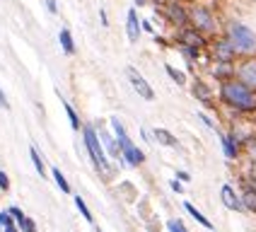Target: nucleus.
Here are the masks:
<instances>
[{
	"label": "nucleus",
	"instance_id": "f257e3e1",
	"mask_svg": "<svg viewBox=\"0 0 256 232\" xmlns=\"http://www.w3.org/2000/svg\"><path fill=\"white\" fill-rule=\"evenodd\" d=\"M218 102L222 106H228L230 112H234L237 116H244V118L256 116V94L234 78L225 80V82H218Z\"/></svg>",
	"mask_w": 256,
	"mask_h": 232
},
{
	"label": "nucleus",
	"instance_id": "f03ea898",
	"mask_svg": "<svg viewBox=\"0 0 256 232\" xmlns=\"http://www.w3.org/2000/svg\"><path fill=\"white\" fill-rule=\"evenodd\" d=\"M225 36L232 42V46L237 48L240 56H252V54H256V32L252 27H246L244 22H237V20L228 22Z\"/></svg>",
	"mask_w": 256,
	"mask_h": 232
},
{
	"label": "nucleus",
	"instance_id": "7ed1b4c3",
	"mask_svg": "<svg viewBox=\"0 0 256 232\" xmlns=\"http://www.w3.org/2000/svg\"><path fill=\"white\" fill-rule=\"evenodd\" d=\"M82 145H85L87 155L92 160V164H94V170L102 174H109V158H106V152H104V148L100 143V136H97V128H94V124H82Z\"/></svg>",
	"mask_w": 256,
	"mask_h": 232
},
{
	"label": "nucleus",
	"instance_id": "20e7f679",
	"mask_svg": "<svg viewBox=\"0 0 256 232\" xmlns=\"http://www.w3.org/2000/svg\"><path fill=\"white\" fill-rule=\"evenodd\" d=\"M188 27L200 32L203 36H215L218 34V17L206 5H191L188 8Z\"/></svg>",
	"mask_w": 256,
	"mask_h": 232
},
{
	"label": "nucleus",
	"instance_id": "39448f33",
	"mask_svg": "<svg viewBox=\"0 0 256 232\" xmlns=\"http://www.w3.org/2000/svg\"><path fill=\"white\" fill-rule=\"evenodd\" d=\"M118 140V148H121V158L126 162V167H142L145 164V150L136 145V140L130 138V136H121V138H116Z\"/></svg>",
	"mask_w": 256,
	"mask_h": 232
},
{
	"label": "nucleus",
	"instance_id": "423d86ee",
	"mask_svg": "<svg viewBox=\"0 0 256 232\" xmlns=\"http://www.w3.org/2000/svg\"><path fill=\"white\" fill-rule=\"evenodd\" d=\"M210 56L218 63H237L240 54H237V48L232 46V42L225 34H218L215 42H210Z\"/></svg>",
	"mask_w": 256,
	"mask_h": 232
},
{
	"label": "nucleus",
	"instance_id": "0eeeda50",
	"mask_svg": "<svg viewBox=\"0 0 256 232\" xmlns=\"http://www.w3.org/2000/svg\"><path fill=\"white\" fill-rule=\"evenodd\" d=\"M94 128H97V136H100V143H102V148H104V152H106V158L116 160L118 167H126V162L121 158V148H118V140L114 138V133H109L102 124H94Z\"/></svg>",
	"mask_w": 256,
	"mask_h": 232
},
{
	"label": "nucleus",
	"instance_id": "6e6552de",
	"mask_svg": "<svg viewBox=\"0 0 256 232\" xmlns=\"http://www.w3.org/2000/svg\"><path fill=\"white\" fill-rule=\"evenodd\" d=\"M126 78H128V82H130V87L138 92V97L145 102H155V90H152V85L142 78V72H138L133 66H128L126 68Z\"/></svg>",
	"mask_w": 256,
	"mask_h": 232
},
{
	"label": "nucleus",
	"instance_id": "1a4fd4ad",
	"mask_svg": "<svg viewBox=\"0 0 256 232\" xmlns=\"http://www.w3.org/2000/svg\"><path fill=\"white\" fill-rule=\"evenodd\" d=\"M234 80H240L244 87H249L256 94V60L254 58H244L234 66Z\"/></svg>",
	"mask_w": 256,
	"mask_h": 232
},
{
	"label": "nucleus",
	"instance_id": "9d476101",
	"mask_svg": "<svg viewBox=\"0 0 256 232\" xmlns=\"http://www.w3.org/2000/svg\"><path fill=\"white\" fill-rule=\"evenodd\" d=\"M215 133H218V138H220V145H222V155L228 160H232V162H237V160L242 158V143L230 133V130H218L215 128Z\"/></svg>",
	"mask_w": 256,
	"mask_h": 232
},
{
	"label": "nucleus",
	"instance_id": "9b49d317",
	"mask_svg": "<svg viewBox=\"0 0 256 232\" xmlns=\"http://www.w3.org/2000/svg\"><path fill=\"white\" fill-rule=\"evenodd\" d=\"M179 46H191V48H198V51H203L206 46H208V39L200 34V32H196L194 27H182L179 29Z\"/></svg>",
	"mask_w": 256,
	"mask_h": 232
},
{
	"label": "nucleus",
	"instance_id": "f8f14e48",
	"mask_svg": "<svg viewBox=\"0 0 256 232\" xmlns=\"http://www.w3.org/2000/svg\"><path fill=\"white\" fill-rule=\"evenodd\" d=\"M220 201H222V206H225L228 210H234V213H242L244 210L242 194L232 186V184H222V186H220Z\"/></svg>",
	"mask_w": 256,
	"mask_h": 232
},
{
	"label": "nucleus",
	"instance_id": "ddd939ff",
	"mask_svg": "<svg viewBox=\"0 0 256 232\" xmlns=\"http://www.w3.org/2000/svg\"><path fill=\"white\" fill-rule=\"evenodd\" d=\"M164 14H167V20H170L172 24H176V27H186L188 24V10L179 0H170L164 5Z\"/></svg>",
	"mask_w": 256,
	"mask_h": 232
},
{
	"label": "nucleus",
	"instance_id": "4468645a",
	"mask_svg": "<svg viewBox=\"0 0 256 232\" xmlns=\"http://www.w3.org/2000/svg\"><path fill=\"white\" fill-rule=\"evenodd\" d=\"M191 94H194L200 104H206V106H213L215 104V92L206 85L203 80H198V78H196V80H194V85H191Z\"/></svg>",
	"mask_w": 256,
	"mask_h": 232
},
{
	"label": "nucleus",
	"instance_id": "2eb2a0df",
	"mask_svg": "<svg viewBox=\"0 0 256 232\" xmlns=\"http://www.w3.org/2000/svg\"><path fill=\"white\" fill-rule=\"evenodd\" d=\"M126 34H128V42L130 44H136L142 34V27H140V20H138V10H136V8H130L126 12Z\"/></svg>",
	"mask_w": 256,
	"mask_h": 232
},
{
	"label": "nucleus",
	"instance_id": "dca6fc26",
	"mask_svg": "<svg viewBox=\"0 0 256 232\" xmlns=\"http://www.w3.org/2000/svg\"><path fill=\"white\" fill-rule=\"evenodd\" d=\"M152 140H155L157 145H162V148H179L176 136H174L170 128H162V126L152 128Z\"/></svg>",
	"mask_w": 256,
	"mask_h": 232
},
{
	"label": "nucleus",
	"instance_id": "f3484780",
	"mask_svg": "<svg viewBox=\"0 0 256 232\" xmlns=\"http://www.w3.org/2000/svg\"><path fill=\"white\" fill-rule=\"evenodd\" d=\"M234 66H237V63H218V60H215L213 68H210V75H213L218 82L232 80V78H234Z\"/></svg>",
	"mask_w": 256,
	"mask_h": 232
},
{
	"label": "nucleus",
	"instance_id": "a211bd4d",
	"mask_svg": "<svg viewBox=\"0 0 256 232\" xmlns=\"http://www.w3.org/2000/svg\"><path fill=\"white\" fill-rule=\"evenodd\" d=\"M182 208H184L186 213H188V216H191L194 220H196V222H198L200 228H206V230H213V222H210L208 218L203 216V213H200V210H198V208H196V206H194L191 201H184V206H182Z\"/></svg>",
	"mask_w": 256,
	"mask_h": 232
},
{
	"label": "nucleus",
	"instance_id": "6ab92c4d",
	"mask_svg": "<svg viewBox=\"0 0 256 232\" xmlns=\"http://www.w3.org/2000/svg\"><path fill=\"white\" fill-rule=\"evenodd\" d=\"M58 42H60V48H63L66 56H72V54H75V39H72V34L68 27H63L58 32Z\"/></svg>",
	"mask_w": 256,
	"mask_h": 232
},
{
	"label": "nucleus",
	"instance_id": "aec40b11",
	"mask_svg": "<svg viewBox=\"0 0 256 232\" xmlns=\"http://www.w3.org/2000/svg\"><path fill=\"white\" fill-rule=\"evenodd\" d=\"M242 208L246 213H254L256 216V188L252 186H242Z\"/></svg>",
	"mask_w": 256,
	"mask_h": 232
},
{
	"label": "nucleus",
	"instance_id": "412c9836",
	"mask_svg": "<svg viewBox=\"0 0 256 232\" xmlns=\"http://www.w3.org/2000/svg\"><path fill=\"white\" fill-rule=\"evenodd\" d=\"M48 172H51V176H54L56 186L60 188V194H68V196H70V194H72V186H70V182H68V176L60 172V167H51Z\"/></svg>",
	"mask_w": 256,
	"mask_h": 232
},
{
	"label": "nucleus",
	"instance_id": "4be33fe9",
	"mask_svg": "<svg viewBox=\"0 0 256 232\" xmlns=\"http://www.w3.org/2000/svg\"><path fill=\"white\" fill-rule=\"evenodd\" d=\"M29 158H32V164H34V170H36V174L39 176H46L48 174V170H46V162H44V158H42V152H39V148H29Z\"/></svg>",
	"mask_w": 256,
	"mask_h": 232
},
{
	"label": "nucleus",
	"instance_id": "5701e85b",
	"mask_svg": "<svg viewBox=\"0 0 256 232\" xmlns=\"http://www.w3.org/2000/svg\"><path fill=\"white\" fill-rule=\"evenodd\" d=\"M60 104H63V109H66V114H68L70 128L72 130H82V121H80V116H78V112H75V106H72L70 102H66V100H60Z\"/></svg>",
	"mask_w": 256,
	"mask_h": 232
},
{
	"label": "nucleus",
	"instance_id": "b1692460",
	"mask_svg": "<svg viewBox=\"0 0 256 232\" xmlns=\"http://www.w3.org/2000/svg\"><path fill=\"white\" fill-rule=\"evenodd\" d=\"M72 201H75V208H78V213L85 218L90 225H94V216H92V210H90V206H87L85 198H82V196H75Z\"/></svg>",
	"mask_w": 256,
	"mask_h": 232
},
{
	"label": "nucleus",
	"instance_id": "393cba45",
	"mask_svg": "<svg viewBox=\"0 0 256 232\" xmlns=\"http://www.w3.org/2000/svg\"><path fill=\"white\" fill-rule=\"evenodd\" d=\"M164 70H167V75H170V80L172 82H176L179 87H184L186 85V75L179 68H174L172 63H164Z\"/></svg>",
	"mask_w": 256,
	"mask_h": 232
},
{
	"label": "nucleus",
	"instance_id": "a878e982",
	"mask_svg": "<svg viewBox=\"0 0 256 232\" xmlns=\"http://www.w3.org/2000/svg\"><path fill=\"white\" fill-rule=\"evenodd\" d=\"M242 186H252V188H256V162H252V164H249V170L244 172V176H242Z\"/></svg>",
	"mask_w": 256,
	"mask_h": 232
},
{
	"label": "nucleus",
	"instance_id": "bb28decb",
	"mask_svg": "<svg viewBox=\"0 0 256 232\" xmlns=\"http://www.w3.org/2000/svg\"><path fill=\"white\" fill-rule=\"evenodd\" d=\"M242 155L249 160V162H256V136L252 138V140H246V143H244Z\"/></svg>",
	"mask_w": 256,
	"mask_h": 232
},
{
	"label": "nucleus",
	"instance_id": "cd10ccee",
	"mask_svg": "<svg viewBox=\"0 0 256 232\" xmlns=\"http://www.w3.org/2000/svg\"><path fill=\"white\" fill-rule=\"evenodd\" d=\"M179 51H182V56H184L188 63H196L200 58V51L198 48H191V46H179Z\"/></svg>",
	"mask_w": 256,
	"mask_h": 232
},
{
	"label": "nucleus",
	"instance_id": "c85d7f7f",
	"mask_svg": "<svg viewBox=\"0 0 256 232\" xmlns=\"http://www.w3.org/2000/svg\"><path fill=\"white\" fill-rule=\"evenodd\" d=\"M17 228H20V232H39V228H36V220L34 218H24V220H20L17 222Z\"/></svg>",
	"mask_w": 256,
	"mask_h": 232
},
{
	"label": "nucleus",
	"instance_id": "c756f323",
	"mask_svg": "<svg viewBox=\"0 0 256 232\" xmlns=\"http://www.w3.org/2000/svg\"><path fill=\"white\" fill-rule=\"evenodd\" d=\"M12 225H17L14 222V218L8 213V210H0V232L8 230V228H12Z\"/></svg>",
	"mask_w": 256,
	"mask_h": 232
},
{
	"label": "nucleus",
	"instance_id": "7c9ffc66",
	"mask_svg": "<svg viewBox=\"0 0 256 232\" xmlns=\"http://www.w3.org/2000/svg\"><path fill=\"white\" fill-rule=\"evenodd\" d=\"M12 188V182H10V174L5 170H0V194H8Z\"/></svg>",
	"mask_w": 256,
	"mask_h": 232
},
{
	"label": "nucleus",
	"instance_id": "2f4dec72",
	"mask_svg": "<svg viewBox=\"0 0 256 232\" xmlns=\"http://www.w3.org/2000/svg\"><path fill=\"white\" fill-rule=\"evenodd\" d=\"M167 230H170V232H188V230H186V225L179 220V218H172L170 222H167Z\"/></svg>",
	"mask_w": 256,
	"mask_h": 232
},
{
	"label": "nucleus",
	"instance_id": "473e14b6",
	"mask_svg": "<svg viewBox=\"0 0 256 232\" xmlns=\"http://www.w3.org/2000/svg\"><path fill=\"white\" fill-rule=\"evenodd\" d=\"M5 210H8V213L14 218V222H20V220H24V218H27V213H24V210H22L20 206H8Z\"/></svg>",
	"mask_w": 256,
	"mask_h": 232
},
{
	"label": "nucleus",
	"instance_id": "72a5a7b5",
	"mask_svg": "<svg viewBox=\"0 0 256 232\" xmlns=\"http://www.w3.org/2000/svg\"><path fill=\"white\" fill-rule=\"evenodd\" d=\"M0 109H2V112H10V100H8V94L2 92V87H0Z\"/></svg>",
	"mask_w": 256,
	"mask_h": 232
},
{
	"label": "nucleus",
	"instance_id": "f704fd0d",
	"mask_svg": "<svg viewBox=\"0 0 256 232\" xmlns=\"http://www.w3.org/2000/svg\"><path fill=\"white\" fill-rule=\"evenodd\" d=\"M170 188L174 191V194H184V184H182L179 179H172V182H170Z\"/></svg>",
	"mask_w": 256,
	"mask_h": 232
},
{
	"label": "nucleus",
	"instance_id": "c9c22d12",
	"mask_svg": "<svg viewBox=\"0 0 256 232\" xmlns=\"http://www.w3.org/2000/svg\"><path fill=\"white\" fill-rule=\"evenodd\" d=\"M174 179H179L182 184H186V182H191V174L184 172V170H176V176H174Z\"/></svg>",
	"mask_w": 256,
	"mask_h": 232
},
{
	"label": "nucleus",
	"instance_id": "e433bc0d",
	"mask_svg": "<svg viewBox=\"0 0 256 232\" xmlns=\"http://www.w3.org/2000/svg\"><path fill=\"white\" fill-rule=\"evenodd\" d=\"M44 5H46V10L51 14H56L58 12V5H56V0H44Z\"/></svg>",
	"mask_w": 256,
	"mask_h": 232
},
{
	"label": "nucleus",
	"instance_id": "4c0bfd02",
	"mask_svg": "<svg viewBox=\"0 0 256 232\" xmlns=\"http://www.w3.org/2000/svg\"><path fill=\"white\" fill-rule=\"evenodd\" d=\"M198 118L203 121V124H206V126H208V128H213V130H215V121H213V118H208V116L203 114V112H198Z\"/></svg>",
	"mask_w": 256,
	"mask_h": 232
},
{
	"label": "nucleus",
	"instance_id": "58836bf2",
	"mask_svg": "<svg viewBox=\"0 0 256 232\" xmlns=\"http://www.w3.org/2000/svg\"><path fill=\"white\" fill-rule=\"evenodd\" d=\"M140 27L145 29V32H155V29H152V24H150L148 20H142V22H140Z\"/></svg>",
	"mask_w": 256,
	"mask_h": 232
},
{
	"label": "nucleus",
	"instance_id": "ea45409f",
	"mask_svg": "<svg viewBox=\"0 0 256 232\" xmlns=\"http://www.w3.org/2000/svg\"><path fill=\"white\" fill-rule=\"evenodd\" d=\"M140 136L145 140H152V133H148V128H140Z\"/></svg>",
	"mask_w": 256,
	"mask_h": 232
},
{
	"label": "nucleus",
	"instance_id": "a19ab883",
	"mask_svg": "<svg viewBox=\"0 0 256 232\" xmlns=\"http://www.w3.org/2000/svg\"><path fill=\"white\" fill-rule=\"evenodd\" d=\"M100 17H102V24L106 27V24H109V20H106V12H104V10H100Z\"/></svg>",
	"mask_w": 256,
	"mask_h": 232
},
{
	"label": "nucleus",
	"instance_id": "79ce46f5",
	"mask_svg": "<svg viewBox=\"0 0 256 232\" xmlns=\"http://www.w3.org/2000/svg\"><path fill=\"white\" fill-rule=\"evenodd\" d=\"M2 232H20V228H17V225H12V228H8V230H2Z\"/></svg>",
	"mask_w": 256,
	"mask_h": 232
},
{
	"label": "nucleus",
	"instance_id": "37998d69",
	"mask_svg": "<svg viewBox=\"0 0 256 232\" xmlns=\"http://www.w3.org/2000/svg\"><path fill=\"white\" fill-rule=\"evenodd\" d=\"M136 5H138V8H140V5H145V0H136Z\"/></svg>",
	"mask_w": 256,
	"mask_h": 232
}]
</instances>
